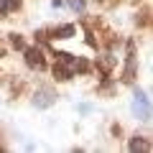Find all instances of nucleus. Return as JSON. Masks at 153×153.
Instances as JSON below:
<instances>
[{
	"mask_svg": "<svg viewBox=\"0 0 153 153\" xmlns=\"http://www.w3.org/2000/svg\"><path fill=\"white\" fill-rule=\"evenodd\" d=\"M61 5H69L76 13H84V0H61Z\"/></svg>",
	"mask_w": 153,
	"mask_h": 153,
	"instance_id": "7",
	"label": "nucleus"
},
{
	"mask_svg": "<svg viewBox=\"0 0 153 153\" xmlns=\"http://www.w3.org/2000/svg\"><path fill=\"white\" fill-rule=\"evenodd\" d=\"M56 102V92H51V89H36V94H33V105L36 107H41V110H46V107H51V105Z\"/></svg>",
	"mask_w": 153,
	"mask_h": 153,
	"instance_id": "2",
	"label": "nucleus"
},
{
	"mask_svg": "<svg viewBox=\"0 0 153 153\" xmlns=\"http://www.w3.org/2000/svg\"><path fill=\"white\" fill-rule=\"evenodd\" d=\"M10 46H13V49H18V51L26 49V41L21 38V33H10Z\"/></svg>",
	"mask_w": 153,
	"mask_h": 153,
	"instance_id": "8",
	"label": "nucleus"
},
{
	"mask_svg": "<svg viewBox=\"0 0 153 153\" xmlns=\"http://www.w3.org/2000/svg\"><path fill=\"white\" fill-rule=\"evenodd\" d=\"M51 38H71L76 33V26H71V23H64V26H56V28H51Z\"/></svg>",
	"mask_w": 153,
	"mask_h": 153,
	"instance_id": "5",
	"label": "nucleus"
},
{
	"mask_svg": "<svg viewBox=\"0 0 153 153\" xmlns=\"http://www.w3.org/2000/svg\"><path fill=\"white\" fill-rule=\"evenodd\" d=\"M8 16V5H5V0H0V18H5Z\"/></svg>",
	"mask_w": 153,
	"mask_h": 153,
	"instance_id": "11",
	"label": "nucleus"
},
{
	"mask_svg": "<svg viewBox=\"0 0 153 153\" xmlns=\"http://www.w3.org/2000/svg\"><path fill=\"white\" fill-rule=\"evenodd\" d=\"M23 56H26V64L31 66V69H36V71H41L46 66L44 51L38 49V46H33V49H23Z\"/></svg>",
	"mask_w": 153,
	"mask_h": 153,
	"instance_id": "1",
	"label": "nucleus"
},
{
	"mask_svg": "<svg viewBox=\"0 0 153 153\" xmlns=\"http://www.w3.org/2000/svg\"><path fill=\"white\" fill-rule=\"evenodd\" d=\"M135 115L140 117V120H151V107H148V97L143 92H138L135 94Z\"/></svg>",
	"mask_w": 153,
	"mask_h": 153,
	"instance_id": "4",
	"label": "nucleus"
},
{
	"mask_svg": "<svg viewBox=\"0 0 153 153\" xmlns=\"http://www.w3.org/2000/svg\"><path fill=\"white\" fill-rule=\"evenodd\" d=\"M112 64H115V59H112L110 54L100 56V66H102V71H110V69H112Z\"/></svg>",
	"mask_w": 153,
	"mask_h": 153,
	"instance_id": "9",
	"label": "nucleus"
},
{
	"mask_svg": "<svg viewBox=\"0 0 153 153\" xmlns=\"http://www.w3.org/2000/svg\"><path fill=\"white\" fill-rule=\"evenodd\" d=\"M51 71H54V79H59V82H66V79L74 76V66L66 64V61H56Z\"/></svg>",
	"mask_w": 153,
	"mask_h": 153,
	"instance_id": "3",
	"label": "nucleus"
},
{
	"mask_svg": "<svg viewBox=\"0 0 153 153\" xmlns=\"http://www.w3.org/2000/svg\"><path fill=\"white\" fill-rule=\"evenodd\" d=\"M128 148H130V151H133V153H135V151H146V153H148V151H151V146H148V143H146V140H143V138H140V135H135V138H133V140H130V146H128Z\"/></svg>",
	"mask_w": 153,
	"mask_h": 153,
	"instance_id": "6",
	"label": "nucleus"
},
{
	"mask_svg": "<svg viewBox=\"0 0 153 153\" xmlns=\"http://www.w3.org/2000/svg\"><path fill=\"white\" fill-rule=\"evenodd\" d=\"M5 5H8V13H10L16 8H21V0H5Z\"/></svg>",
	"mask_w": 153,
	"mask_h": 153,
	"instance_id": "10",
	"label": "nucleus"
}]
</instances>
